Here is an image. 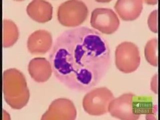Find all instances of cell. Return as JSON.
<instances>
[{
	"instance_id": "cell-3",
	"label": "cell",
	"mask_w": 160,
	"mask_h": 120,
	"mask_svg": "<svg viewBox=\"0 0 160 120\" xmlns=\"http://www.w3.org/2000/svg\"><path fill=\"white\" fill-rule=\"evenodd\" d=\"M115 57L117 68L125 73L136 71L141 62L138 47L130 42H124L119 44L116 48Z\"/></svg>"
},
{
	"instance_id": "cell-4",
	"label": "cell",
	"mask_w": 160,
	"mask_h": 120,
	"mask_svg": "<svg viewBox=\"0 0 160 120\" xmlns=\"http://www.w3.org/2000/svg\"><path fill=\"white\" fill-rule=\"evenodd\" d=\"M90 23L93 28L107 34L116 32L120 25L119 20L113 10L104 8H97L93 10Z\"/></svg>"
},
{
	"instance_id": "cell-10",
	"label": "cell",
	"mask_w": 160,
	"mask_h": 120,
	"mask_svg": "<svg viewBox=\"0 0 160 120\" xmlns=\"http://www.w3.org/2000/svg\"><path fill=\"white\" fill-rule=\"evenodd\" d=\"M157 10L152 12L150 14L148 20L149 27L151 31L157 33L158 31Z\"/></svg>"
},
{
	"instance_id": "cell-2",
	"label": "cell",
	"mask_w": 160,
	"mask_h": 120,
	"mask_svg": "<svg viewBox=\"0 0 160 120\" xmlns=\"http://www.w3.org/2000/svg\"><path fill=\"white\" fill-rule=\"evenodd\" d=\"M88 13V8L83 2L71 0L60 5L58 10V19L63 26L76 27L86 21Z\"/></svg>"
},
{
	"instance_id": "cell-8",
	"label": "cell",
	"mask_w": 160,
	"mask_h": 120,
	"mask_svg": "<svg viewBox=\"0 0 160 120\" xmlns=\"http://www.w3.org/2000/svg\"><path fill=\"white\" fill-rule=\"evenodd\" d=\"M3 46L5 47L11 46L18 39V28L13 22L9 20H4L3 22Z\"/></svg>"
},
{
	"instance_id": "cell-1",
	"label": "cell",
	"mask_w": 160,
	"mask_h": 120,
	"mask_svg": "<svg viewBox=\"0 0 160 120\" xmlns=\"http://www.w3.org/2000/svg\"><path fill=\"white\" fill-rule=\"evenodd\" d=\"M49 62L59 82L73 91L87 92L108 71L111 50L106 39L96 30L79 27L59 35L50 52Z\"/></svg>"
},
{
	"instance_id": "cell-7",
	"label": "cell",
	"mask_w": 160,
	"mask_h": 120,
	"mask_svg": "<svg viewBox=\"0 0 160 120\" xmlns=\"http://www.w3.org/2000/svg\"><path fill=\"white\" fill-rule=\"evenodd\" d=\"M142 1H118L114 9L120 18L125 21H132L137 19L143 9Z\"/></svg>"
},
{
	"instance_id": "cell-9",
	"label": "cell",
	"mask_w": 160,
	"mask_h": 120,
	"mask_svg": "<svg viewBox=\"0 0 160 120\" xmlns=\"http://www.w3.org/2000/svg\"><path fill=\"white\" fill-rule=\"evenodd\" d=\"M157 48L158 40L154 38L148 42L145 48V56L147 61L154 66L158 65Z\"/></svg>"
},
{
	"instance_id": "cell-6",
	"label": "cell",
	"mask_w": 160,
	"mask_h": 120,
	"mask_svg": "<svg viewBox=\"0 0 160 120\" xmlns=\"http://www.w3.org/2000/svg\"><path fill=\"white\" fill-rule=\"evenodd\" d=\"M27 12L29 16L34 21L44 23L52 19L53 7L52 4L44 1H33L27 7Z\"/></svg>"
},
{
	"instance_id": "cell-5",
	"label": "cell",
	"mask_w": 160,
	"mask_h": 120,
	"mask_svg": "<svg viewBox=\"0 0 160 120\" xmlns=\"http://www.w3.org/2000/svg\"><path fill=\"white\" fill-rule=\"evenodd\" d=\"M52 42L51 33L46 30H39L30 35L28 39V46L32 53L43 54L51 49Z\"/></svg>"
}]
</instances>
